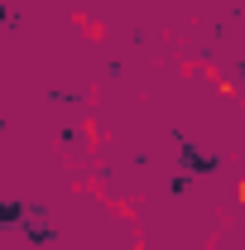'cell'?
I'll return each mask as SVG.
<instances>
[{
    "mask_svg": "<svg viewBox=\"0 0 245 250\" xmlns=\"http://www.w3.org/2000/svg\"><path fill=\"white\" fill-rule=\"evenodd\" d=\"M24 241H29V246H48V241H53V231H48V226H34V221H24Z\"/></svg>",
    "mask_w": 245,
    "mask_h": 250,
    "instance_id": "3",
    "label": "cell"
},
{
    "mask_svg": "<svg viewBox=\"0 0 245 250\" xmlns=\"http://www.w3.org/2000/svg\"><path fill=\"white\" fill-rule=\"evenodd\" d=\"M39 212H43L39 202H29V207H24V202H0V226H15V221H29V217H39Z\"/></svg>",
    "mask_w": 245,
    "mask_h": 250,
    "instance_id": "2",
    "label": "cell"
},
{
    "mask_svg": "<svg viewBox=\"0 0 245 250\" xmlns=\"http://www.w3.org/2000/svg\"><path fill=\"white\" fill-rule=\"evenodd\" d=\"M187 183H192V173H173V178H168V192H173V197H183Z\"/></svg>",
    "mask_w": 245,
    "mask_h": 250,
    "instance_id": "4",
    "label": "cell"
},
{
    "mask_svg": "<svg viewBox=\"0 0 245 250\" xmlns=\"http://www.w3.org/2000/svg\"><path fill=\"white\" fill-rule=\"evenodd\" d=\"M241 82H245V67H241Z\"/></svg>",
    "mask_w": 245,
    "mask_h": 250,
    "instance_id": "6",
    "label": "cell"
},
{
    "mask_svg": "<svg viewBox=\"0 0 245 250\" xmlns=\"http://www.w3.org/2000/svg\"><path fill=\"white\" fill-rule=\"evenodd\" d=\"M0 24H10V29H15V24H20V10H10V5H5V0H0Z\"/></svg>",
    "mask_w": 245,
    "mask_h": 250,
    "instance_id": "5",
    "label": "cell"
},
{
    "mask_svg": "<svg viewBox=\"0 0 245 250\" xmlns=\"http://www.w3.org/2000/svg\"><path fill=\"white\" fill-rule=\"evenodd\" d=\"M173 145H178V159H183V173H192V178H212L216 168H221V159L207 154L202 145H192L187 135H173Z\"/></svg>",
    "mask_w": 245,
    "mask_h": 250,
    "instance_id": "1",
    "label": "cell"
}]
</instances>
